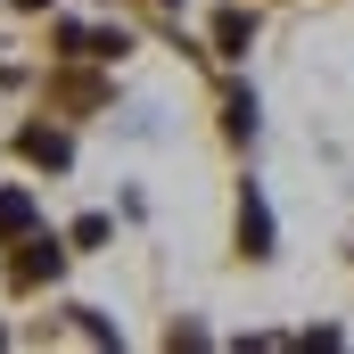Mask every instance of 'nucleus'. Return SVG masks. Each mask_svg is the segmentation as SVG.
<instances>
[{
    "label": "nucleus",
    "instance_id": "obj_1",
    "mask_svg": "<svg viewBox=\"0 0 354 354\" xmlns=\"http://www.w3.org/2000/svg\"><path fill=\"white\" fill-rule=\"evenodd\" d=\"M239 248H248V256H272V214H264V198H256V189L239 198Z\"/></svg>",
    "mask_w": 354,
    "mask_h": 354
},
{
    "label": "nucleus",
    "instance_id": "obj_2",
    "mask_svg": "<svg viewBox=\"0 0 354 354\" xmlns=\"http://www.w3.org/2000/svg\"><path fill=\"white\" fill-rule=\"evenodd\" d=\"M17 149H25L33 165H50V174H58V165L75 157V149H66V132H41V124H33V132H17Z\"/></svg>",
    "mask_w": 354,
    "mask_h": 354
},
{
    "label": "nucleus",
    "instance_id": "obj_3",
    "mask_svg": "<svg viewBox=\"0 0 354 354\" xmlns=\"http://www.w3.org/2000/svg\"><path fill=\"white\" fill-rule=\"evenodd\" d=\"M214 41H223V50H248V41H256V17H248V8H223V17H214Z\"/></svg>",
    "mask_w": 354,
    "mask_h": 354
},
{
    "label": "nucleus",
    "instance_id": "obj_4",
    "mask_svg": "<svg viewBox=\"0 0 354 354\" xmlns=\"http://www.w3.org/2000/svg\"><path fill=\"white\" fill-rule=\"evenodd\" d=\"M17 231H33V198L25 189H0V239H17Z\"/></svg>",
    "mask_w": 354,
    "mask_h": 354
},
{
    "label": "nucleus",
    "instance_id": "obj_5",
    "mask_svg": "<svg viewBox=\"0 0 354 354\" xmlns=\"http://www.w3.org/2000/svg\"><path fill=\"white\" fill-rule=\"evenodd\" d=\"M50 272H58V248H50V239H33V248L17 256V280H25V288H33V280H50Z\"/></svg>",
    "mask_w": 354,
    "mask_h": 354
},
{
    "label": "nucleus",
    "instance_id": "obj_6",
    "mask_svg": "<svg viewBox=\"0 0 354 354\" xmlns=\"http://www.w3.org/2000/svg\"><path fill=\"white\" fill-rule=\"evenodd\" d=\"M17 8H50V0H17Z\"/></svg>",
    "mask_w": 354,
    "mask_h": 354
}]
</instances>
